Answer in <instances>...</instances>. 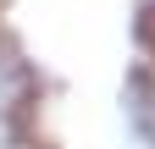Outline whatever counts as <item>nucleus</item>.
Returning a JSON list of instances; mask_svg holds the SVG:
<instances>
[{"label":"nucleus","mask_w":155,"mask_h":149,"mask_svg":"<svg viewBox=\"0 0 155 149\" xmlns=\"http://www.w3.org/2000/svg\"><path fill=\"white\" fill-rule=\"evenodd\" d=\"M39 100H45V83H39L22 39L0 22V149H33Z\"/></svg>","instance_id":"nucleus-1"},{"label":"nucleus","mask_w":155,"mask_h":149,"mask_svg":"<svg viewBox=\"0 0 155 149\" xmlns=\"http://www.w3.org/2000/svg\"><path fill=\"white\" fill-rule=\"evenodd\" d=\"M122 122L139 149H155V61L133 66L122 83Z\"/></svg>","instance_id":"nucleus-2"}]
</instances>
